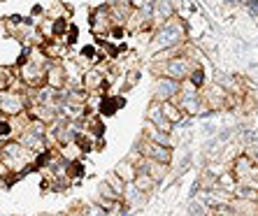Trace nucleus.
<instances>
[{"instance_id":"1","label":"nucleus","mask_w":258,"mask_h":216,"mask_svg":"<svg viewBox=\"0 0 258 216\" xmlns=\"http://www.w3.org/2000/svg\"><path fill=\"white\" fill-rule=\"evenodd\" d=\"M198 56H196V49L193 44L188 42L186 44V51L174 58H168V60H151L149 67L156 77H172L177 82H186L191 77V72L198 67Z\"/></svg>"},{"instance_id":"2","label":"nucleus","mask_w":258,"mask_h":216,"mask_svg":"<svg viewBox=\"0 0 258 216\" xmlns=\"http://www.w3.org/2000/svg\"><path fill=\"white\" fill-rule=\"evenodd\" d=\"M188 42V30H186V24H184V19H179L174 14L172 19H168L165 24L156 26L154 33H151V49H154V54L156 51H163V49H172V47H181V44Z\"/></svg>"},{"instance_id":"3","label":"nucleus","mask_w":258,"mask_h":216,"mask_svg":"<svg viewBox=\"0 0 258 216\" xmlns=\"http://www.w3.org/2000/svg\"><path fill=\"white\" fill-rule=\"evenodd\" d=\"M174 105H179L184 109V114L186 116H198L200 112H205L207 107V102H205V96H203V89L198 86H193L191 82H181V91L179 96L174 98Z\"/></svg>"},{"instance_id":"4","label":"nucleus","mask_w":258,"mask_h":216,"mask_svg":"<svg viewBox=\"0 0 258 216\" xmlns=\"http://www.w3.org/2000/svg\"><path fill=\"white\" fill-rule=\"evenodd\" d=\"M33 158H35V154L30 149H26L19 139H12V142H7L5 147H3V163L10 168V172H21V170H26L30 163H33Z\"/></svg>"},{"instance_id":"5","label":"nucleus","mask_w":258,"mask_h":216,"mask_svg":"<svg viewBox=\"0 0 258 216\" xmlns=\"http://www.w3.org/2000/svg\"><path fill=\"white\" fill-rule=\"evenodd\" d=\"M30 107V96H28V89L21 91V89H7V91H0V114L5 116H19L28 112Z\"/></svg>"},{"instance_id":"6","label":"nucleus","mask_w":258,"mask_h":216,"mask_svg":"<svg viewBox=\"0 0 258 216\" xmlns=\"http://www.w3.org/2000/svg\"><path fill=\"white\" fill-rule=\"evenodd\" d=\"M135 151L140 156H147V158H154L158 163H165L170 165L172 161V147H165V144H158V142H151L149 137H138V144H135Z\"/></svg>"},{"instance_id":"7","label":"nucleus","mask_w":258,"mask_h":216,"mask_svg":"<svg viewBox=\"0 0 258 216\" xmlns=\"http://www.w3.org/2000/svg\"><path fill=\"white\" fill-rule=\"evenodd\" d=\"M179 91H181V82H177L172 77H156L154 86H151V100L170 102L179 96Z\"/></svg>"},{"instance_id":"8","label":"nucleus","mask_w":258,"mask_h":216,"mask_svg":"<svg viewBox=\"0 0 258 216\" xmlns=\"http://www.w3.org/2000/svg\"><path fill=\"white\" fill-rule=\"evenodd\" d=\"M114 17H112V12H109V7L107 5H100L96 7L93 12H91V21H89V28L91 33L96 37H107L109 35V30L114 28Z\"/></svg>"},{"instance_id":"9","label":"nucleus","mask_w":258,"mask_h":216,"mask_svg":"<svg viewBox=\"0 0 258 216\" xmlns=\"http://www.w3.org/2000/svg\"><path fill=\"white\" fill-rule=\"evenodd\" d=\"M177 14L174 0H154L151 3V17H154V28L161 24H165L168 19H172Z\"/></svg>"},{"instance_id":"10","label":"nucleus","mask_w":258,"mask_h":216,"mask_svg":"<svg viewBox=\"0 0 258 216\" xmlns=\"http://www.w3.org/2000/svg\"><path fill=\"white\" fill-rule=\"evenodd\" d=\"M144 121H151L154 126L161 128V130H165V132H172V130H174V126L168 121L165 112H163L161 102H156V100H151V102H149V107H147V116H144Z\"/></svg>"},{"instance_id":"11","label":"nucleus","mask_w":258,"mask_h":216,"mask_svg":"<svg viewBox=\"0 0 258 216\" xmlns=\"http://www.w3.org/2000/svg\"><path fill=\"white\" fill-rule=\"evenodd\" d=\"M7 89H21V91H26V84L19 79V72L14 70V67L0 65V91H7Z\"/></svg>"},{"instance_id":"12","label":"nucleus","mask_w":258,"mask_h":216,"mask_svg":"<svg viewBox=\"0 0 258 216\" xmlns=\"http://www.w3.org/2000/svg\"><path fill=\"white\" fill-rule=\"evenodd\" d=\"M144 137H149L151 142H158V144H165V147H172V139H170V132L161 130V128H156L151 121H144Z\"/></svg>"},{"instance_id":"13","label":"nucleus","mask_w":258,"mask_h":216,"mask_svg":"<svg viewBox=\"0 0 258 216\" xmlns=\"http://www.w3.org/2000/svg\"><path fill=\"white\" fill-rule=\"evenodd\" d=\"M163 112H165V116H168V121L172 123V126H179V123H184L186 121V114H184V109L179 107V105H174L172 100L170 102H161Z\"/></svg>"},{"instance_id":"14","label":"nucleus","mask_w":258,"mask_h":216,"mask_svg":"<svg viewBox=\"0 0 258 216\" xmlns=\"http://www.w3.org/2000/svg\"><path fill=\"white\" fill-rule=\"evenodd\" d=\"M147 202V193L140 191L135 184H126V193H123V204H131V207H140V204Z\"/></svg>"},{"instance_id":"15","label":"nucleus","mask_w":258,"mask_h":216,"mask_svg":"<svg viewBox=\"0 0 258 216\" xmlns=\"http://www.w3.org/2000/svg\"><path fill=\"white\" fill-rule=\"evenodd\" d=\"M114 172L119 174V177H121L123 181H126V184H133V181H135V177H138V168H135V163H133L131 158L121 161L119 165H116Z\"/></svg>"},{"instance_id":"16","label":"nucleus","mask_w":258,"mask_h":216,"mask_svg":"<svg viewBox=\"0 0 258 216\" xmlns=\"http://www.w3.org/2000/svg\"><path fill=\"white\" fill-rule=\"evenodd\" d=\"M135 186L140 188V191H144L147 195H149L151 191H154V186H156L158 181L154 179V177H149V174H144V172H138V177H135V181H133Z\"/></svg>"},{"instance_id":"17","label":"nucleus","mask_w":258,"mask_h":216,"mask_svg":"<svg viewBox=\"0 0 258 216\" xmlns=\"http://www.w3.org/2000/svg\"><path fill=\"white\" fill-rule=\"evenodd\" d=\"M105 181H107L109 186H112V188H114V191L121 195V200H123V193H126V181L121 179V177L114 172V170H112L109 174H105Z\"/></svg>"},{"instance_id":"18","label":"nucleus","mask_w":258,"mask_h":216,"mask_svg":"<svg viewBox=\"0 0 258 216\" xmlns=\"http://www.w3.org/2000/svg\"><path fill=\"white\" fill-rule=\"evenodd\" d=\"M82 211H84V216H109V211L105 209L100 202H86V204H82Z\"/></svg>"},{"instance_id":"19","label":"nucleus","mask_w":258,"mask_h":216,"mask_svg":"<svg viewBox=\"0 0 258 216\" xmlns=\"http://www.w3.org/2000/svg\"><path fill=\"white\" fill-rule=\"evenodd\" d=\"M186 82H191V84H193V86H198V89H205V70H203V65L196 67V70L191 72V77H188Z\"/></svg>"},{"instance_id":"20","label":"nucleus","mask_w":258,"mask_h":216,"mask_svg":"<svg viewBox=\"0 0 258 216\" xmlns=\"http://www.w3.org/2000/svg\"><path fill=\"white\" fill-rule=\"evenodd\" d=\"M0 137H7V139L14 137V128L10 119H0Z\"/></svg>"},{"instance_id":"21","label":"nucleus","mask_w":258,"mask_h":216,"mask_svg":"<svg viewBox=\"0 0 258 216\" xmlns=\"http://www.w3.org/2000/svg\"><path fill=\"white\" fill-rule=\"evenodd\" d=\"M126 77V84H123V89H133V86L138 84V79H140V72L138 70H131L128 75H123Z\"/></svg>"},{"instance_id":"22","label":"nucleus","mask_w":258,"mask_h":216,"mask_svg":"<svg viewBox=\"0 0 258 216\" xmlns=\"http://www.w3.org/2000/svg\"><path fill=\"white\" fill-rule=\"evenodd\" d=\"M66 216H84V211H82V204H79V207H72V209L68 211Z\"/></svg>"},{"instance_id":"23","label":"nucleus","mask_w":258,"mask_h":216,"mask_svg":"<svg viewBox=\"0 0 258 216\" xmlns=\"http://www.w3.org/2000/svg\"><path fill=\"white\" fill-rule=\"evenodd\" d=\"M5 186H7V181H5V177L0 174V188H5Z\"/></svg>"},{"instance_id":"24","label":"nucleus","mask_w":258,"mask_h":216,"mask_svg":"<svg viewBox=\"0 0 258 216\" xmlns=\"http://www.w3.org/2000/svg\"><path fill=\"white\" fill-rule=\"evenodd\" d=\"M0 163H3V147H0Z\"/></svg>"},{"instance_id":"25","label":"nucleus","mask_w":258,"mask_h":216,"mask_svg":"<svg viewBox=\"0 0 258 216\" xmlns=\"http://www.w3.org/2000/svg\"><path fill=\"white\" fill-rule=\"evenodd\" d=\"M256 204H258V200H256Z\"/></svg>"}]
</instances>
